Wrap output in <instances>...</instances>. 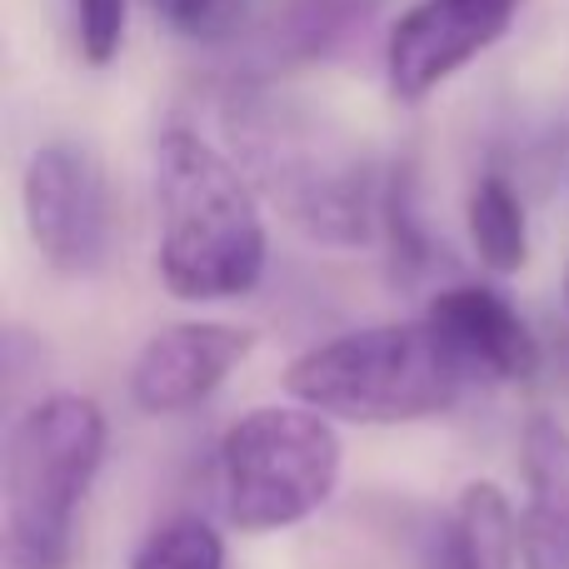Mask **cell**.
Instances as JSON below:
<instances>
[{
  "mask_svg": "<svg viewBox=\"0 0 569 569\" xmlns=\"http://www.w3.org/2000/svg\"><path fill=\"white\" fill-rule=\"evenodd\" d=\"M160 250L156 270L176 300H240L266 276L270 236L246 170L206 136L176 126L156 146Z\"/></svg>",
  "mask_w": 569,
  "mask_h": 569,
  "instance_id": "6da1fadb",
  "label": "cell"
},
{
  "mask_svg": "<svg viewBox=\"0 0 569 569\" xmlns=\"http://www.w3.org/2000/svg\"><path fill=\"white\" fill-rule=\"evenodd\" d=\"M470 385H480L475 370L430 315L335 335L284 370V390L295 395V405L350 425L430 420L460 405Z\"/></svg>",
  "mask_w": 569,
  "mask_h": 569,
  "instance_id": "7a4b0ae2",
  "label": "cell"
},
{
  "mask_svg": "<svg viewBox=\"0 0 569 569\" xmlns=\"http://www.w3.org/2000/svg\"><path fill=\"white\" fill-rule=\"evenodd\" d=\"M106 415L90 395H46L6 435V545L20 569H66L76 515L106 460Z\"/></svg>",
  "mask_w": 569,
  "mask_h": 569,
  "instance_id": "3957f363",
  "label": "cell"
},
{
  "mask_svg": "<svg viewBox=\"0 0 569 569\" xmlns=\"http://www.w3.org/2000/svg\"><path fill=\"white\" fill-rule=\"evenodd\" d=\"M220 505L240 535L305 525L335 495L345 445L325 415L305 405H260L220 440Z\"/></svg>",
  "mask_w": 569,
  "mask_h": 569,
  "instance_id": "277c9868",
  "label": "cell"
},
{
  "mask_svg": "<svg viewBox=\"0 0 569 569\" xmlns=\"http://www.w3.org/2000/svg\"><path fill=\"white\" fill-rule=\"evenodd\" d=\"M30 246L56 276H96L116 240V196L100 156L80 140H46L20 170Z\"/></svg>",
  "mask_w": 569,
  "mask_h": 569,
  "instance_id": "5b68a950",
  "label": "cell"
},
{
  "mask_svg": "<svg viewBox=\"0 0 569 569\" xmlns=\"http://www.w3.org/2000/svg\"><path fill=\"white\" fill-rule=\"evenodd\" d=\"M520 0H415L385 40L390 96L425 100L510 30Z\"/></svg>",
  "mask_w": 569,
  "mask_h": 569,
  "instance_id": "8992f818",
  "label": "cell"
},
{
  "mask_svg": "<svg viewBox=\"0 0 569 569\" xmlns=\"http://www.w3.org/2000/svg\"><path fill=\"white\" fill-rule=\"evenodd\" d=\"M256 350V330L236 320H180L156 330L130 365V400L146 415H186L206 405Z\"/></svg>",
  "mask_w": 569,
  "mask_h": 569,
  "instance_id": "52a82bcc",
  "label": "cell"
},
{
  "mask_svg": "<svg viewBox=\"0 0 569 569\" xmlns=\"http://www.w3.org/2000/svg\"><path fill=\"white\" fill-rule=\"evenodd\" d=\"M430 320L460 350V360L470 365L480 385L490 380L525 385L540 370V345H535L530 325L490 284H450V290H440L430 300Z\"/></svg>",
  "mask_w": 569,
  "mask_h": 569,
  "instance_id": "ba28073f",
  "label": "cell"
},
{
  "mask_svg": "<svg viewBox=\"0 0 569 569\" xmlns=\"http://www.w3.org/2000/svg\"><path fill=\"white\" fill-rule=\"evenodd\" d=\"M525 505H520V565L569 569V430L535 415L520 440Z\"/></svg>",
  "mask_w": 569,
  "mask_h": 569,
  "instance_id": "9c48e42d",
  "label": "cell"
},
{
  "mask_svg": "<svg viewBox=\"0 0 569 569\" xmlns=\"http://www.w3.org/2000/svg\"><path fill=\"white\" fill-rule=\"evenodd\" d=\"M515 560H520V515L510 510L505 490L490 480L465 485L440 545V565L445 569H515Z\"/></svg>",
  "mask_w": 569,
  "mask_h": 569,
  "instance_id": "30bf717a",
  "label": "cell"
},
{
  "mask_svg": "<svg viewBox=\"0 0 569 569\" xmlns=\"http://www.w3.org/2000/svg\"><path fill=\"white\" fill-rule=\"evenodd\" d=\"M465 226H470V246L485 270L495 276H515L530 260V226H525V200L505 176H480L465 206Z\"/></svg>",
  "mask_w": 569,
  "mask_h": 569,
  "instance_id": "8fae6325",
  "label": "cell"
},
{
  "mask_svg": "<svg viewBox=\"0 0 569 569\" xmlns=\"http://www.w3.org/2000/svg\"><path fill=\"white\" fill-rule=\"evenodd\" d=\"M130 569H226V540L200 515H176L136 550Z\"/></svg>",
  "mask_w": 569,
  "mask_h": 569,
  "instance_id": "7c38bea8",
  "label": "cell"
},
{
  "mask_svg": "<svg viewBox=\"0 0 569 569\" xmlns=\"http://www.w3.org/2000/svg\"><path fill=\"white\" fill-rule=\"evenodd\" d=\"M130 0H76V36L90 66H110L126 46Z\"/></svg>",
  "mask_w": 569,
  "mask_h": 569,
  "instance_id": "4fadbf2b",
  "label": "cell"
},
{
  "mask_svg": "<svg viewBox=\"0 0 569 569\" xmlns=\"http://www.w3.org/2000/svg\"><path fill=\"white\" fill-rule=\"evenodd\" d=\"M146 6L156 10L176 36H190V40L220 36V30H230L240 16V0H146Z\"/></svg>",
  "mask_w": 569,
  "mask_h": 569,
  "instance_id": "5bb4252c",
  "label": "cell"
},
{
  "mask_svg": "<svg viewBox=\"0 0 569 569\" xmlns=\"http://www.w3.org/2000/svg\"><path fill=\"white\" fill-rule=\"evenodd\" d=\"M565 295H569V284H565Z\"/></svg>",
  "mask_w": 569,
  "mask_h": 569,
  "instance_id": "9a60e30c",
  "label": "cell"
}]
</instances>
